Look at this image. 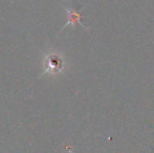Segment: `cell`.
Listing matches in <instances>:
<instances>
[{"label": "cell", "mask_w": 154, "mask_h": 153, "mask_svg": "<svg viewBox=\"0 0 154 153\" xmlns=\"http://www.w3.org/2000/svg\"><path fill=\"white\" fill-rule=\"evenodd\" d=\"M65 11L67 12V16H68V20H67L66 24L64 25V26L62 27V29H64L66 26H68V25H72V26H75L77 24H80L82 25L83 27H85L83 24H82L81 22V14H80L78 11H75V8H69V6H64Z\"/></svg>", "instance_id": "2"}, {"label": "cell", "mask_w": 154, "mask_h": 153, "mask_svg": "<svg viewBox=\"0 0 154 153\" xmlns=\"http://www.w3.org/2000/svg\"><path fill=\"white\" fill-rule=\"evenodd\" d=\"M64 61L58 54L56 53H48L44 56L43 59V67H44V72H42L39 79L42 78L45 75H51V76H56L58 74L63 72L64 69Z\"/></svg>", "instance_id": "1"}]
</instances>
